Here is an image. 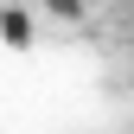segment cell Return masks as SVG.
I'll return each instance as SVG.
<instances>
[{
    "label": "cell",
    "mask_w": 134,
    "mask_h": 134,
    "mask_svg": "<svg viewBox=\"0 0 134 134\" xmlns=\"http://www.w3.org/2000/svg\"><path fill=\"white\" fill-rule=\"evenodd\" d=\"M0 38H7L13 51H26V45H32V19H26L19 7H0Z\"/></svg>",
    "instance_id": "1"
}]
</instances>
